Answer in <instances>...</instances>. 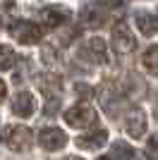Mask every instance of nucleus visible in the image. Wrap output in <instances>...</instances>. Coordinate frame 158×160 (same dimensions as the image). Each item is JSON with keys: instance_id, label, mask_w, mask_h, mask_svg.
Wrapping results in <instances>:
<instances>
[{"instance_id": "f257e3e1", "label": "nucleus", "mask_w": 158, "mask_h": 160, "mask_svg": "<svg viewBox=\"0 0 158 160\" xmlns=\"http://www.w3.org/2000/svg\"><path fill=\"white\" fill-rule=\"evenodd\" d=\"M96 120H98V115H96V110H93V105L89 100H79L74 108H70L65 112V122L74 129H86Z\"/></svg>"}, {"instance_id": "f03ea898", "label": "nucleus", "mask_w": 158, "mask_h": 160, "mask_svg": "<svg viewBox=\"0 0 158 160\" xmlns=\"http://www.w3.org/2000/svg\"><path fill=\"white\" fill-rule=\"evenodd\" d=\"M3 139H5V146L12 148V151H17V153H22V151H29L34 143V134L29 127H5L3 129Z\"/></svg>"}, {"instance_id": "7ed1b4c3", "label": "nucleus", "mask_w": 158, "mask_h": 160, "mask_svg": "<svg viewBox=\"0 0 158 160\" xmlns=\"http://www.w3.org/2000/svg\"><path fill=\"white\" fill-rule=\"evenodd\" d=\"M113 50L118 55H129L132 50H134V46H137V41H134V36H132V29L127 22H118L115 27H113Z\"/></svg>"}, {"instance_id": "20e7f679", "label": "nucleus", "mask_w": 158, "mask_h": 160, "mask_svg": "<svg viewBox=\"0 0 158 160\" xmlns=\"http://www.w3.org/2000/svg\"><path fill=\"white\" fill-rule=\"evenodd\" d=\"M39 143L46 151H60V148L67 146V134L58 127H48L39 134Z\"/></svg>"}, {"instance_id": "39448f33", "label": "nucleus", "mask_w": 158, "mask_h": 160, "mask_svg": "<svg viewBox=\"0 0 158 160\" xmlns=\"http://www.w3.org/2000/svg\"><path fill=\"white\" fill-rule=\"evenodd\" d=\"M70 17H72V12H70V7H65V5H50L41 12V22H43L48 29H55V27H60V24L70 22Z\"/></svg>"}, {"instance_id": "423d86ee", "label": "nucleus", "mask_w": 158, "mask_h": 160, "mask_svg": "<svg viewBox=\"0 0 158 160\" xmlns=\"http://www.w3.org/2000/svg\"><path fill=\"white\" fill-rule=\"evenodd\" d=\"M82 58H89L93 65H103L108 60V46L103 38H91L86 41V46L82 48Z\"/></svg>"}, {"instance_id": "0eeeda50", "label": "nucleus", "mask_w": 158, "mask_h": 160, "mask_svg": "<svg viewBox=\"0 0 158 160\" xmlns=\"http://www.w3.org/2000/svg\"><path fill=\"white\" fill-rule=\"evenodd\" d=\"M12 36L19 43H39V38H41V27L39 24H34V22H17L14 24V29H12Z\"/></svg>"}, {"instance_id": "6e6552de", "label": "nucleus", "mask_w": 158, "mask_h": 160, "mask_svg": "<svg viewBox=\"0 0 158 160\" xmlns=\"http://www.w3.org/2000/svg\"><path fill=\"white\" fill-rule=\"evenodd\" d=\"M74 143H77L79 148H84V151H98V148H103L105 143H108V132H105V129L86 132V134H82V136H77Z\"/></svg>"}, {"instance_id": "1a4fd4ad", "label": "nucleus", "mask_w": 158, "mask_h": 160, "mask_svg": "<svg viewBox=\"0 0 158 160\" xmlns=\"http://www.w3.org/2000/svg\"><path fill=\"white\" fill-rule=\"evenodd\" d=\"M125 132L129 134L132 139H141L146 134V115L144 110H132L129 115H127V122H125Z\"/></svg>"}, {"instance_id": "9d476101", "label": "nucleus", "mask_w": 158, "mask_h": 160, "mask_svg": "<svg viewBox=\"0 0 158 160\" xmlns=\"http://www.w3.org/2000/svg\"><path fill=\"white\" fill-rule=\"evenodd\" d=\"M34 110H36V100L29 91H22V93L14 96V103H12V112L17 117H31Z\"/></svg>"}, {"instance_id": "9b49d317", "label": "nucleus", "mask_w": 158, "mask_h": 160, "mask_svg": "<svg viewBox=\"0 0 158 160\" xmlns=\"http://www.w3.org/2000/svg\"><path fill=\"white\" fill-rule=\"evenodd\" d=\"M134 24L139 27V31L144 33V36H156L158 33V22H156V17H153L151 12H146V10H137L134 12Z\"/></svg>"}, {"instance_id": "f8f14e48", "label": "nucleus", "mask_w": 158, "mask_h": 160, "mask_svg": "<svg viewBox=\"0 0 158 160\" xmlns=\"http://www.w3.org/2000/svg\"><path fill=\"white\" fill-rule=\"evenodd\" d=\"M60 79L58 77H50V74H43V77H39V88L43 91V93L50 98V96H55V91L60 93Z\"/></svg>"}, {"instance_id": "ddd939ff", "label": "nucleus", "mask_w": 158, "mask_h": 160, "mask_svg": "<svg viewBox=\"0 0 158 160\" xmlns=\"http://www.w3.org/2000/svg\"><path fill=\"white\" fill-rule=\"evenodd\" d=\"M144 67H146V72L153 74V77H158V46H151L149 50L144 53Z\"/></svg>"}, {"instance_id": "4468645a", "label": "nucleus", "mask_w": 158, "mask_h": 160, "mask_svg": "<svg viewBox=\"0 0 158 160\" xmlns=\"http://www.w3.org/2000/svg\"><path fill=\"white\" fill-rule=\"evenodd\" d=\"M113 155L118 160H132L134 158V148H132L127 141H115V143H113Z\"/></svg>"}, {"instance_id": "2eb2a0df", "label": "nucleus", "mask_w": 158, "mask_h": 160, "mask_svg": "<svg viewBox=\"0 0 158 160\" xmlns=\"http://www.w3.org/2000/svg\"><path fill=\"white\" fill-rule=\"evenodd\" d=\"M12 65H14V50H12L10 46H3V62H0L3 72H7Z\"/></svg>"}, {"instance_id": "dca6fc26", "label": "nucleus", "mask_w": 158, "mask_h": 160, "mask_svg": "<svg viewBox=\"0 0 158 160\" xmlns=\"http://www.w3.org/2000/svg\"><path fill=\"white\" fill-rule=\"evenodd\" d=\"M146 158L149 160H158V139H151L146 146Z\"/></svg>"}, {"instance_id": "f3484780", "label": "nucleus", "mask_w": 158, "mask_h": 160, "mask_svg": "<svg viewBox=\"0 0 158 160\" xmlns=\"http://www.w3.org/2000/svg\"><path fill=\"white\" fill-rule=\"evenodd\" d=\"M58 108H60V98L50 96V98H48V105H46V115H53V112H58Z\"/></svg>"}, {"instance_id": "a211bd4d", "label": "nucleus", "mask_w": 158, "mask_h": 160, "mask_svg": "<svg viewBox=\"0 0 158 160\" xmlns=\"http://www.w3.org/2000/svg\"><path fill=\"white\" fill-rule=\"evenodd\" d=\"M98 5H103V7H120L125 0H96Z\"/></svg>"}, {"instance_id": "6ab92c4d", "label": "nucleus", "mask_w": 158, "mask_h": 160, "mask_svg": "<svg viewBox=\"0 0 158 160\" xmlns=\"http://www.w3.org/2000/svg\"><path fill=\"white\" fill-rule=\"evenodd\" d=\"M96 160H113V158H108V155H101V158H96Z\"/></svg>"}, {"instance_id": "aec40b11", "label": "nucleus", "mask_w": 158, "mask_h": 160, "mask_svg": "<svg viewBox=\"0 0 158 160\" xmlns=\"http://www.w3.org/2000/svg\"><path fill=\"white\" fill-rule=\"evenodd\" d=\"M65 160H82V158H72V155H70V158H65Z\"/></svg>"}, {"instance_id": "412c9836", "label": "nucleus", "mask_w": 158, "mask_h": 160, "mask_svg": "<svg viewBox=\"0 0 158 160\" xmlns=\"http://www.w3.org/2000/svg\"><path fill=\"white\" fill-rule=\"evenodd\" d=\"M156 117H158V108H156Z\"/></svg>"}]
</instances>
